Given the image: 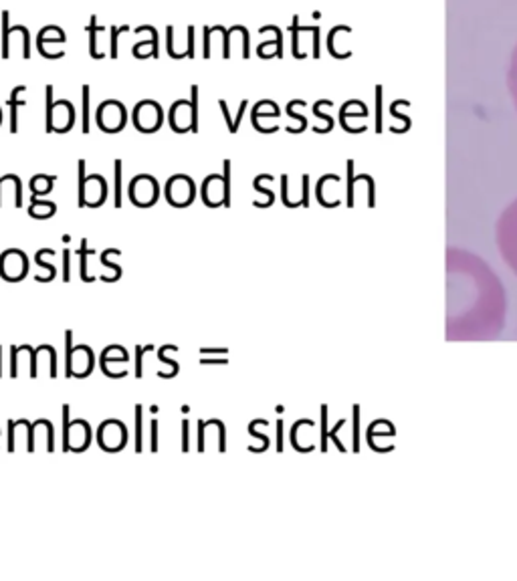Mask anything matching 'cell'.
Segmentation results:
<instances>
[{
  "label": "cell",
  "instance_id": "12",
  "mask_svg": "<svg viewBox=\"0 0 517 581\" xmlns=\"http://www.w3.org/2000/svg\"><path fill=\"white\" fill-rule=\"evenodd\" d=\"M106 196H108V186L103 182V178L97 174L87 176L83 194L79 196V206H99L106 200Z\"/></svg>",
  "mask_w": 517,
  "mask_h": 581
},
{
  "label": "cell",
  "instance_id": "3",
  "mask_svg": "<svg viewBox=\"0 0 517 581\" xmlns=\"http://www.w3.org/2000/svg\"><path fill=\"white\" fill-rule=\"evenodd\" d=\"M230 164L228 160L224 162V176H218V174H212L206 178L204 186H202V198L204 202L208 206H228L230 204V198H228V190H230Z\"/></svg>",
  "mask_w": 517,
  "mask_h": 581
},
{
  "label": "cell",
  "instance_id": "7",
  "mask_svg": "<svg viewBox=\"0 0 517 581\" xmlns=\"http://www.w3.org/2000/svg\"><path fill=\"white\" fill-rule=\"evenodd\" d=\"M28 271L26 254L20 250H6L0 256V275L6 281H20Z\"/></svg>",
  "mask_w": 517,
  "mask_h": 581
},
{
  "label": "cell",
  "instance_id": "2",
  "mask_svg": "<svg viewBox=\"0 0 517 581\" xmlns=\"http://www.w3.org/2000/svg\"><path fill=\"white\" fill-rule=\"evenodd\" d=\"M497 250L503 256L505 265L517 277V198L503 210L495 226Z\"/></svg>",
  "mask_w": 517,
  "mask_h": 581
},
{
  "label": "cell",
  "instance_id": "22",
  "mask_svg": "<svg viewBox=\"0 0 517 581\" xmlns=\"http://www.w3.org/2000/svg\"><path fill=\"white\" fill-rule=\"evenodd\" d=\"M158 450V420H152V452Z\"/></svg>",
  "mask_w": 517,
  "mask_h": 581
},
{
  "label": "cell",
  "instance_id": "21",
  "mask_svg": "<svg viewBox=\"0 0 517 581\" xmlns=\"http://www.w3.org/2000/svg\"><path fill=\"white\" fill-rule=\"evenodd\" d=\"M152 349H154L152 345H148V347H140V345H138V347H136V353H138V357H136V376H138V378H142V353H144V351H152Z\"/></svg>",
  "mask_w": 517,
  "mask_h": 581
},
{
  "label": "cell",
  "instance_id": "25",
  "mask_svg": "<svg viewBox=\"0 0 517 581\" xmlns=\"http://www.w3.org/2000/svg\"><path fill=\"white\" fill-rule=\"evenodd\" d=\"M200 353H226V349H200Z\"/></svg>",
  "mask_w": 517,
  "mask_h": 581
},
{
  "label": "cell",
  "instance_id": "4",
  "mask_svg": "<svg viewBox=\"0 0 517 581\" xmlns=\"http://www.w3.org/2000/svg\"><path fill=\"white\" fill-rule=\"evenodd\" d=\"M196 95L198 87H192V101H178L174 103V107L170 111V123L174 131H196Z\"/></svg>",
  "mask_w": 517,
  "mask_h": 581
},
{
  "label": "cell",
  "instance_id": "6",
  "mask_svg": "<svg viewBox=\"0 0 517 581\" xmlns=\"http://www.w3.org/2000/svg\"><path fill=\"white\" fill-rule=\"evenodd\" d=\"M134 123L140 131H158L160 123H162V109L158 103L154 101H142L140 105H136L134 111Z\"/></svg>",
  "mask_w": 517,
  "mask_h": 581
},
{
  "label": "cell",
  "instance_id": "9",
  "mask_svg": "<svg viewBox=\"0 0 517 581\" xmlns=\"http://www.w3.org/2000/svg\"><path fill=\"white\" fill-rule=\"evenodd\" d=\"M166 198L170 204L182 208L194 200V184L188 176H174L166 186Z\"/></svg>",
  "mask_w": 517,
  "mask_h": 581
},
{
  "label": "cell",
  "instance_id": "10",
  "mask_svg": "<svg viewBox=\"0 0 517 581\" xmlns=\"http://www.w3.org/2000/svg\"><path fill=\"white\" fill-rule=\"evenodd\" d=\"M132 202L138 206H150L158 200V182L152 176H138L130 188Z\"/></svg>",
  "mask_w": 517,
  "mask_h": 581
},
{
  "label": "cell",
  "instance_id": "15",
  "mask_svg": "<svg viewBox=\"0 0 517 581\" xmlns=\"http://www.w3.org/2000/svg\"><path fill=\"white\" fill-rule=\"evenodd\" d=\"M55 210H57V206L53 204V202H32L30 206H28V212H30V216H34V218H48V216H53L55 214Z\"/></svg>",
  "mask_w": 517,
  "mask_h": 581
},
{
  "label": "cell",
  "instance_id": "16",
  "mask_svg": "<svg viewBox=\"0 0 517 581\" xmlns=\"http://www.w3.org/2000/svg\"><path fill=\"white\" fill-rule=\"evenodd\" d=\"M24 91V87H16L12 91V95L8 97V105H10V131H16V107L18 105H24V99H18V95Z\"/></svg>",
  "mask_w": 517,
  "mask_h": 581
},
{
  "label": "cell",
  "instance_id": "20",
  "mask_svg": "<svg viewBox=\"0 0 517 581\" xmlns=\"http://www.w3.org/2000/svg\"><path fill=\"white\" fill-rule=\"evenodd\" d=\"M116 206H122V162H116Z\"/></svg>",
  "mask_w": 517,
  "mask_h": 581
},
{
  "label": "cell",
  "instance_id": "19",
  "mask_svg": "<svg viewBox=\"0 0 517 581\" xmlns=\"http://www.w3.org/2000/svg\"><path fill=\"white\" fill-rule=\"evenodd\" d=\"M142 406L136 408V452H142Z\"/></svg>",
  "mask_w": 517,
  "mask_h": 581
},
{
  "label": "cell",
  "instance_id": "23",
  "mask_svg": "<svg viewBox=\"0 0 517 581\" xmlns=\"http://www.w3.org/2000/svg\"><path fill=\"white\" fill-rule=\"evenodd\" d=\"M182 434H184V440H182V452L188 450V420H184L182 424Z\"/></svg>",
  "mask_w": 517,
  "mask_h": 581
},
{
  "label": "cell",
  "instance_id": "13",
  "mask_svg": "<svg viewBox=\"0 0 517 581\" xmlns=\"http://www.w3.org/2000/svg\"><path fill=\"white\" fill-rule=\"evenodd\" d=\"M91 442V428L85 420H75L69 426V450H83Z\"/></svg>",
  "mask_w": 517,
  "mask_h": 581
},
{
  "label": "cell",
  "instance_id": "11",
  "mask_svg": "<svg viewBox=\"0 0 517 581\" xmlns=\"http://www.w3.org/2000/svg\"><path fill=\"white\" fill-rule=\"evenodd\" d=\"M75 121V111L67 101H59L53 105L50 115L46 119V131H67Z\"/></svg>",
  "mask_w": 517,
  "mask_h": 581
},
{
  "label": "cell",
  "instance_id": "24",
  "mask_svg": "<svg viewBox=\"0 0 517 581\" xmlns=\"http://www.w3.org/2000/svg\"><path fill=\"white\" fill-rule=\"evenodd\" d=\"M65 281H69V250H65Z\"/></svg>",
  "mask_w": 517,
  "mask_h": 581
},
{
  "label": "cell",
  "instance_id": "14",
  "mask_svg": "<svg viewBox=\"0 0 517 581\" xmlns=\"http://www.w3.org/2000/svg\"><path fill=\"white\" fill-rule=\"evenodd\" d=\"M507 89H509V95H511V101H513V107L517 111V44L511 52V59H509V69H507Z\"/></svg>",
  "mask_w": 517,
  "mask_h": 581
},
{
  "label": "cell",
  "instance_id": "1",
  "mask_svg": "<svg viewBox=\"0 0 517 581\" xmlns=\"http://www.w3.org/2000/svg\"><path fill=\"white\" fill-rule=\"evenodd\" d=\"M507 299L487 262L464 248L446 250V329L448 341H493L505 327Z\"/></svg>",
  "mask_w": 517,
  "mask_h": 581
},
{
  "label": "cell",
  "instance_id": "8",
  "mask_svg": "<svg viewBox=\"0 0 517 581\" xmlns=\"http://www.w3.org/2000/svg\"><path fill=\"white\" fill-rule=\"evenodd\" d=\"M99 125L103 131L108 133H116L120 129H124L126 125V107L118 101H108L99 107Z\"/></svg>",
  "mask_w": 517,
  "mask_h": 581
},
{
  "label": "cell",
  "instance_id": "18",
  "mask_svg": "<svg viewBox=\"0 0 517 581\" xmlns=\"http://www.w3.org/2000/svg\"><path fill=\"white\" fill-rule=\"evenodd\" d=\"M83 133H89V87H83Z\"/></svg>",
  "mask_w": 517,
  "mask_h": 581
},
{
  "label": "cell",
  "instance_id": "5",
  "mask_svg": "<svg viewBox=\"0 0 517 581\" xmlns=\"http://www.w3.org/2000/svg\"><path fill=\"white\" fill-rule=\"evenodd\" d=\"M97 436H99V446L110 452L124 448L128 442V430L118 420H108L106 424H101Z\"/></svg>",
  "mask_w": 517,
  "mask_h": 581
},
{
  "label": "cell",
  "instance_id": "17",
  "mask_svg": "<svg viewBox=\"0 0 517 581\" xmlns=\"http://www.w3.org/2000/svg\"><path fill=\"white\" fill-rule=\"evenodd\" d=\"M53 176H34L32 182H30V190H32V196L36 198L38 194H46L50 190V184H53Z\"/></svg>",
  "mask_w": 517,
  "mask_h": 581
}]
</instances>
